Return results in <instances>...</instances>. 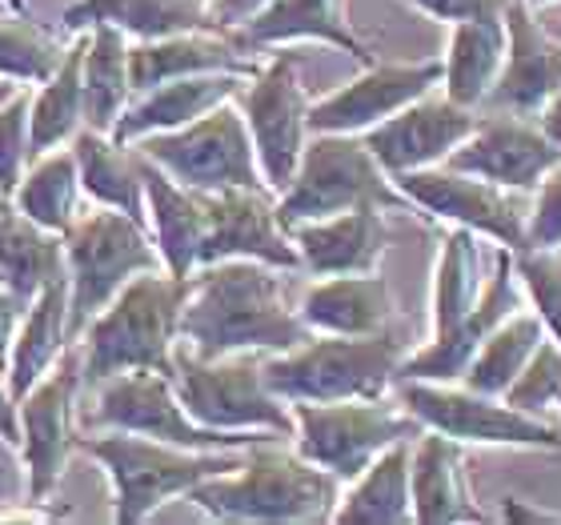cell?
Masks as SVG:
<instances>
[{"label":"cell","mask_w":561,"mask_h":525,"mask_svg":"<svg viewBox=\"0 0 561 525\" xmlns=\"http://www.w3.org/2000/svg\"><path fill=\"white\" fill-rule=\"evenodd\" d=\"M84 377L77 353L65 350L57 362L28 393L16 401L21 409V457H24V493L28 502L45 505L57 493V481L69 466L81 425H77V393Z\"/></svg>","instance_id":"obj_15"},{"label":"cell","mask_w":561,"mask_h":525,"mask_svg":"<svg viewBox=\"0 0 561 525\" xmlns=\"http://www.w3.org/2000/svg\"><path fill=\"white\" fill-rule=\"evenodd\" d=\"M65 261H69V338L77 341L84 326L129 285L137 273L164 269L161 253L137 217L121 209L77 217L65 233Z\"/></svg>","instance_id":"obj_9"},{"label":"cell","mask_w":561,"mask_h":525,"mask_svg":"<svg viewBox=\"0 0 561 525\" xmlns=\"http://www.w3.org/2000/svg\"><path fill=\"white\" fill-rule=\"evenodd\" d=\"M0 437L9 445H21V409L9 389V374L0 369Z\"/></svg>","instance_id":"obj_48"},{"label":"cell","mask_w":561,"mask_h":525,"mask_svg":"<svg viewBox=\"0 0 561 525\" xmlns=\"http://www.w3.org/2000/svg\"><path fill=\"white\" fill-rule=\"evenodd\" d=\"M28 301H21L12 289L0 285V369H9V353H12V338H16V326H21Z\"/></svg>","instance_id":"obj_46"},{"label":"cell","mask_w":561,"mask_h":525,"mask_svg":"<svg viewBox=\"0 0 561 525\" xmlns=\"http://www.w3.org/2000/svg\"><path fill=\"white\" fill-rule=\"evenodd\" d=\"M538 125H541V133H546V137H550L553 145L561 149V89L550 96V101H546V105H541Z\"/></svg>","instance_id":"obj_49"},{"label":"cell","mask_w":561,"mask_h":525,"mask_svg":"<svg viewBox=\"0 0 561 525\" xmlns=\"http://www.w3.org/2000/svg\"><path fill=\"white\" fill-rule=\"evenodd\" d=\"M522 305H526V297H522V281H517V269H514V249H497L493 277L485 281L478 309L469 317H461L454 329L430 338L425 350L405 353L398 381H461L469 362H473V353L481 350V341L490 338L493 329L502 326L514 309H522Z\"/></svg>","instance_id":"obj_20"},{"label":"cell","mask_w":561,"mask_h":525,"mask_svg":"<svg viewBox=\"0 0 561 525\" xmlns=\"http://www.w3.org/2000/svg\"><path fill=\"white\" fill-rule=\"evenodd\" d=\"M84 45H89V28L77 33L53 77L41 81V93L33 96V109H28V157L33 161L60 149L65 140L84 129Z\"/></svg>","instance_id":"obj_35"},{"label":"cell","mask_w":561,"mask_h":525,"mask_svg":"<svg viewBox=\"0 0 561 525\" xmlns=\"http://www.w3.org/2000/svg\"><path fill=\"white\" fill-rule=\"evenodd\" d=\"M478 109L454 105L445 93H425L362 137L369 152L381 161V169L389 176H398L413 173V169H430V164H445V157L478 129Z\"/></svg>","instance_id":"obj_19"},{"label":"cell","mask_w":561,"mask_h":525,"mask_svg":"<svg viewBox=\"0 0 561 525\" xmlns=\"http://www.w3.org/2000/svg\"><path fill=\"white\" fill-rule=\"evenodd\" d=\"M188 289H193V277H173L169 269L137 273L77 338L84 381L96 386L105 377L133 374V369H157L173 377V353Z\"/></svg>","instance_id":"obj_3"},{"label":"cell","mask_w":561,"mask_h":525,"mask_svg":"<svg viewBox=\"0 0 561 525\" xmlns=\"http://www.w3.org/2000/svg\"><path fill=\"white\" fill-rule=\"evenodd\" d=\"M289 237L301 253V269H309L313 277H341V273H374L393 241V229L386 221V209L365 205L321 221H297L289 225Z\"/></svg>","instance_id":"obj_24"},{"label":"cell","mask_w":561,"mask_h":525,"mask_svg":"<svg viewBox=\"0 0 561 525\" xmlns=\"http://www.w3.org/2000/svg\"><path fill=\"white\" fill-rule=\"evenodd\" d=\"M21 89H28V84H21V81H12V77H0V109L9 105L12 96L21 93Z\"/></svg>","instance_id":"obj_50"},{"label":"cell","mask_w":561,"mask_h":525,"mask_svg":"<svg viewBox=\"0 0 561 525\" xmlns=\"http://www.w3.org/2000/svg\"><path fill=\"white\" fill-rule=\"evenodd\" d=\"M410 442L389 445L374 457L362 478L350 481V493H341L333 522L337 525H405L413 522V490H410Z\"/></svg>","instance_id":"obj_34"},{"label":"cell","mask_w":561,"mask_h":525,"mask_svg":"<svg viewBox=\"0 0 561 525\" xmlns=\"http://www.w3.org/2000/svg\"><path fill=\"white\" fill-rule=\"evenodd\" d=\"M514 269L546 333L561 345V249H517Z\"/></svg>","instance_id":"obj_41"},{"label":"cell","mask_w":561,"mask_h":525,"mask_svg":"<svg viewBox=\"0 0 561 525\" xmlns=\"http://www.w3.org/2000/svg\"><path fill=\"white\" fill-rule=\"evenodd\" d=\"M365 205L386 213L410 209L362 133H309L297 173L277 193L280 225L289 229L297 221H321Z\"/></svg>","instance_id":"obj_6"},{"label":"cell","mask_w":561,"mask_h":525,"mask_svg":"<svg viewBox=\"0 0 561 525\" xmlns=\"http://www.w3.org/2000/svg\"><path fill=\"white\" fill-rule=\"evenodd\" d=\"M393 185L401 189V197L410 201V209L425 213L430 221L473 229L497 249H514V253L526 249L529 205L517 197L514 189H502L485 181V176L461 173V169H449V164L398 173Z\"/></svg>","instance_id":"obj_13"},{"label":"cell","mask_w":561,"mask_h":525,"mask_svg":"<svg viewBox=\"0 0 561 525\" xmlns=\"http://www.w3.org/2000/svg\"><path fill=\"white\" fill-rule=\"evenodd\" d=\"M309 105L313 101L305 96L297 53H277L270 65H261L257 77H249V89L237 93V109L245 113L249 137L257 149L261 176L273 193L289 185L301 164L309 140Z\"/></svg>","instance_id":"obj_14"},{"label":"cell","mask_w":561,"mask_h":525,"mask_svg":"<svg viewBox=\"0 0 561 525\" xmlns=\"http://www.w3.org/2000/svg\"><path fill=\"white\" fill-rule=\"evenodd\" d=\"M293 449L329 469L333 478H362L369 461L389 445L410 442L425 425L410 409L389 406L386 397H353V401H293Z\"/></svg>","instance_id":"obj_8"},{"label":"cell","mask_w":561,"mask_h":525,"mask_svg":"<svg viewBox=\"0 0 561 525\" xmlns=\"http://www.w3.org/2000/svg\"><path fill=\"white\" fill-rule=\"evenodd\" d=\"M505 401L514 409H522V413H534V418H541L546 409L558 406L561 397V345L553 338H546L534 350V357H529L526 365H522V374L514 377V386L505 389Z\"/></svg>","instance_id":"obj_42"},{"label":"cell","mask_w":561,"mask_h":525,"mask_svg":"<svg viewBox=\"0 0 561 525\" xmlns=\"http://www.w3.org/2000/svg\"><path fill=\"white\" fill-rule=\"evenodd\" d=\"M413 522L417 525H469L490 522L466 478V445L437 430L413 437L410 457Z\"/></svg>","instance_id":"obj_23"},{"label":"cell","mask_w":561,"mask_h":525,"mask_svg":"<svg viewBox=\"0 0 561 525\" xmlns=\"http://www.w3.org/2000/svg\"><path fill=\"white\" fill-rule=\"evenodd\" d=\"M405 362V341L393 329L341 338L313 333L289 353H265V381L280 401H353L386 397Z\"/></svg>","instance_id":"obj_5"},{"label":"cell","mask_w":561,"mask_h":525,"mask_svg":"<svg viewBox=\"0 0 561 525\" xmlns=\"http://www.w3.org/2000/svg\"><path fill=\"white\" fill-rule=\"evenodd\" d=\"M57 28L21 21V16H0V77H12L21 84H41L53 77V69L65 57Z\"/></svg>","instance_id":"obj_40"},{"label":"cell","mask_w":561,"mask_h":525,"mask_svg":"<svg viewBox=\"0 0 561 525\" xmlns=\"http://www.w3.org/2000/svg\"><path fill=\"white\" fill-rule=\"evenodd\" d=\"M413 9L433 16L442 24H457L469 21V16H485V12H505L510 0H410Z\"/></svg>","instance_id":"obj_45"},{"label":"cell","mask_w":561,"mask_h":525,"mask_svg":"<svg viewBox=\"0 0 561 525\" xmlns=\"http://www.w3.org/2000/svg\"><path fill=\"white\" fill-rule=\"evenodd\" d=\"M265 261L273 269H301V253L277 217V193L270 189H221L205 193V246L201 265L213 261Z\"/></svg>","instance_id":"obj_16"},{"label":"cell","mask_w":561,"mask_h":525,"mask_svg":"<svg viewBox=\"0 0 561 525\" xmlns=\"http://www.w3.org/2000/svg\"><path fill=\"white\" fill-rule=\"evenodd\" d=\"M233 36L245 53L285 48L297 45V41H321V45L350 53L362 65H377L374 45L362 41L353 21L345 16V0H270L245 24H237Z\"/></svg>","instance_id":"obj_22"},{"label":"cell","mask_w":561,"mask_h":525,"mask_svg":"<svg viewBox=\"0 0 561 525\" xmlns=\"http://www.w3.org/2000/svg\"><path fill=\"white\" fill-rule=\"evenodd\" d=\"M257 60L245 57L233 33L221 28H197V33H173L157 41H137L129 45V81L133 96L149 93L164 81L197 77V72H241L257 77Z\"/></svg>","instance_id":"obj_25"},{"label":"cell","mask_w":561,"mask_h":525,"mask_svg":"<svg viewBox=\"0 0 561 525\" xmlns=\"http://www.w3.org/2000/svg\"><path fill=\"white\" fill-rule=\"evenodd\" d=\"M558 406H561V397H558Z\"/></svg>","instance_id":"obj_53"},{"label":"cell","mask_w":561,"mask_h":525,"mask_svg":"<svg viewBox=\"0 0 561 525\" xmlns=\"http://www.w3.org/2000/svg\"><path fill=\"white\" fill-rule=\"evenodd\" d=\"M398 401L425 430L449 433L461 445H514L561 449V430L546 418L522 413L505 397L478 393L461 381H393Z\"/></svg>","instance_id":"obj_12"},{"label":"cell","mask_w":561,"mask_h":525,"mask_svg":"<svg viewBox=\"0 0 561 525\" xmlns=\"http://www.w3.org/2000/svg\"><path fill=\"white\" fill-rule=\"evenodd\" d=\"M261 4H270V0H209V12L221 33H233L237 24H245Z\"/></svg>","instance_id":"obj_47"},{"label":"cell","mask_w":561,"mask_h":525,"mask_svg":"<svg viewBox=\"0 0 561 525\" xmlns=\"http://www.w3.org/2000/svg\"><path fill=\"white\" fill-rule=\"evenodd\" d=\"M550 338L546 333V321L538 317L534 305H522L514 313L505 317L502 326L493 329L490 338L481 341V350L473 353V362H469L466 377H461V386L478 389V393H490V397H502L505 389L514 386V377L522 374V365L534 357L541 341Z\"/></svg>","instance_id":"obj_38"},{"label":"cell","mask_w":561,"mask_h":525,"mask_svg":"<svg viewBox=\"0 0 561 525\" xmlns=\"http://www.w3.org/2000/svg\"><path fill=\"white\" fill-rule=\"evenodd\" d=\"M28 109H33V84L21 89L9 105L0 109V197L16 193L28 157Z\"/></svg>","instance_id":"obj_43"},{"label":"cell","mask_w":561,"mask_h":525,"mask_svg":"<svg viewBox=\"0 0 561 525\" xmlns=\"http://www.w3.org/2000/svg\"><path fill=\"white\" fill-rule=\"evenodd\" d=\"M77 449L89 454L113 481V522H149L164 502L188 498L193 486L241 466L245 449H185L125 430H81Z\"/></svg>","instance_id":"obj_4"},{"label":"cell","mask_w":561,"mask_h":525,"mask_svg":"<svg viewBox=\"0 0 561 525\" xmlns=\"http://www.w3.org/2000/svg\"><path fill=\"white\" fill-rule=\"evenodd\" d=\"M445 77V60H398V65H365L362 77L341 84L337 93L309 105V133H369L398 109L433 93Z\"/></svg>","instance_id":"obj_17"},{"label":"cell","mask_w":561,"mask_h":525,"mask_svg":"<svg viewBox=\"0 0 561 525\" xmlns=\"http://www.w3.org/2000/svg\"><path fill=\"white\" fill-rule=\"evenodd\" d=\"M285 269L265 261H213L193 273L176 345L201 357L225 353H289L313 338L301 313L289 309Z\"/></svg>","instance_id":"obj_1"},{"label":"cell","mask_w":561,"mask_h":525,"mask_svg":"<svg viewBox=\"0 0 561 525\" xmlns=\"http://www.w3.org/2000/svg\"><path fill=\"white\" fill-rule=\"evenodd\" d=\"M129 101V33L117 24H93L84 45V129L113 133Z\"/></svg>","instance_id":"obj_36"},{"label":"cell","mask_w":561,"mask_h":525,"mask_svg":"<svg viewBox=\"0 0 561 525\" xmlns=\"http://www.w3.org/2000/svg\"><path fill=\"white\" fill-rule=\"evenodd\" d=\"M505 12H485V16H469V21L449 24V48H445V77L442 93L454 105L481 109L493 84L502 77L505 65Z\"/></svg>","instance_id":"obj_29"},{"label":"cell","mask_w":561,"mask_h":525,"mask_svg":"<svg viewBox=\"0 0 561 525\" xmlns=\"http://www.w3.org/2000/svg\"><path fill=\"white\" fill-rule=\"evenodd\" d=\"M93 24H117L133 41L217 28L209 0H72L60 12V33H84Z\"/></svg>","instance_id":"obj_30"},{"label":"cell","mask_w":561,"mask_h":525,"mask_svg":"<svg viewBox=\"0 0 561 525\" xmlns=\"http://www.w3.org/2000/svg\"><path fill=\"white\" fill-rule=\"evenodd\" d=\"M77 197H81V173H77V152L53 149L36 157L33 169L21 176V185L12 193V205L36 221L41 229L69 233L77 221Z\"/></svg>","instance_id":"obj_39"},{"label":"cell","mask_w":561,"mask_h":525,"mask_svg":"<svg viewBox=\"0 0 561 525\" xmlns=\"http://www.w3.org/2000/svg\"><path fill=\"white\" fill-rule=\"evenodd\" d=\"M173 386L201 425L229 433H277L293 437V409L265 381V353H201L176 345Z\"/></svg>","instance_id":"obj_7"},{"label":"cell","mask_w":561,"mask_h":525,"mask_svg":"<svg viewBox=\"0 0 561 525\" xmlns=\"http://www.w3.org/2000/svg\"><path fill=\"white\" fill-rule=\"evenodd\" d=\"M280 437L249 445L233 473L209 478L188 490V502L217 522L313 525L333 522L341 486L329 469L305 461L297 449H280Z\"/></svg>","instance_id":"obj_2"},{"label":"cell","mask_w":561,"mask_h":525,"mask_svg":"<svg viewBox=\"0 0 561 525\" xmlns=\"http://www.w3.org/2000/svg\"><path fill=\"white\" fill-rule=\"evenodd\" d=\"M445 164L485 176L514 193H534L541 176L550 173L553 164H561V149L541 133L538 121H526L517 113H490L445 157Z\"/></svg>","instance_id":"obj_18"},{"label":"cell","mask_w":561,"mask_h":525,"mask_svg":"<svg viewBox=\"0 0 561 525\" xmlns=\"http://www.w3.org/2000/svg\"><path fill=\"white\" fill-rule=\"evenodd\" d=\"M72 345L69 338V277L53 281L48 289H41L24 309L16 338H12L9 353V389L21 401L53 365L65 357V350Z\"/></svg>","instance_id":"obj_31"},{"label":"cell","mask_w":561,"mask_h":525,"mask_svg":"<svg viewBox=\"0 0 561 525\" xmlns=\"http://www.w3.org/2000/svg\"><path fill=\"white\" fill-rule=\"evenodd\" d=\"M526 4H529L534 12H538V9H550V4H558V0H526Z\"/></svg>","instance_id":"obj_51"},{"label":"cell","mask_w":561,"mask_h":525,"mask_svg":"<svg viewBox=\"0 0 561 525\" xmlns=\"http://www.w3.org/2000/svg\"><path fill=\"white\" fill-rule=\"evenodd\" d=\"M140 176H145V205H149L152 246L161 253V265L173 277H193L205 246V193L176 185L149 157H140Z\"/></svg>","instance_id":"obj_28"},{"label":"cell","mask_w":561,"mask_h":525,"mask_svg":"<svg viewBox=\"0 0 561 525\" xmlns=\"http://www.w3.org/2000/svg\"><path fill=\"white\" fill-rule=\"evenodd\" d=\"M526 249H561V164H553L534 189L526 217Z\"/></svg>","instance_id":"obj_44"},{"label":"cell","mask_w":561,"mask_h":525,"mask_svg":"<svg viewBox=\"0 0 561 525\" xmlns=\"http://www.w3.org/2000/svg\"><path fill=\"white\" fill-rule=\"evenodd\" d=\"M485 281L490 277H481V237L454 225L442 237V253L433 269V338L478 309Z\"/></svg>","instance_id":"obj_37"},{"label":"cell","mask_w":561,"mask_h":525,"mask_svg":"<svg viewBox=\"0 0 561 525\" xmlns=\"http://www.w3.org/2000/svg\"><path fill=\"white\" fill-rule=\"evenodd\" d=\"M245 81L249 77H241V72H197V77L164 81L149 93L133 96L108 137L117 145H137L140 137H152V133L181 129V125L205 117L225 101H237Z\"/></svg>","instance_id":"obj_26"},{"label":"cell","mask_w":561,"mask_h":525,"mask_svg":"<svg viewBox=\"0 0 561 525\" xmlns=\"http://www.w3.org/2000/svg\"><path fill=\"white\" fill-rule=\"evenodd\" d=\"M9 205H12V201H9V197H0V209H9Z\"/></svg>","instance_id":"obj_52"},{"label":"cell","mask_w":561,"mask_h":525,"mask_svg":"<svg viewBox=\"0 0 561 525\" xmlns=\"http://www.w3.org/2000/svg\"><path fill=\"white\" fill-rule=\"evenodd\" d=\"M77 152V173L81 189L96 205L121 209L137 217L140 225L149 221V205H145V176H140V152L133 145H117L108 133L81 129L72 137Z\"/></svg>","instance_id":"obj_33"},{"label":"cell","mask_w":561,"mask_h":525,"mask_svg":"<svg viewBox=\"0 0 561 525\" xmlns=\"http://www.w3.org/2000/svg\"><path fill=\"white\" fill-rule=\"evenodd\" d=\"M301 321L313 333H341V338H365L393 329L398 301L381 273H341V277H321L305 289L297 305Z\"/></svg>","instance_id":"obj_27"},{"label":"cell","mask_w":561,"mask_h":525,"mask_svg":"<svg viewBox=\"0 0 561 525\" xmlns=\"http://www.w3.org/2000/svg\"><path fill=\"white\" fill-rule=\"evenodd\" d=\"M69 277L65 237L28 221L16 205L0 209V285L21 301H33L53 281Z\"/></svg>","instance_id":"obj_32"},{"label":"cell","mask_w":561,"mask_h":525,"mask_svg":"<svg viewBox=\"0 0 561 525\" xmlns=\"http://www.w3.org/2000/svg\"><path fill=\"white\" fill-rule=\"evenodd\" d=\"M133 149L149 157L157 169L173 176L176 185L197 193H221V189H270L261 176L257 149L249 137L245 113L225 101L205 117L188 121L181 129L140 137ZM273 193V189H270Z\"/></svg>","instance_id":"obj_10"},{"label":"cell","mask_w":561,"mask_h":525,"mask_svg":"<svg viewBox=\"0 0 561 525\" xmlns=\"http://www.w3.org/2000/svg\"><path fill=\"white\" fill-rule=\"evenodd\" d=\"M81 430H125L185 449H249L277 437V433H229L201 425L176 393L173 377L157 369H133L96 381V401L84 413Z\"/></svg>","instance_id":"obj_11"},{"label":"cell","mask_w":561,"mask_h":525,"mask_svg":"<svg viewBox=\"0 0 561 525\" xmlns=\"http://www.w3.org/2000/svg\"><path fill=\"white\" fill-rule=\"evenodd\" d=\"M505 65L481 109L493 113H517V117H538L541 105L561 89V41L538 24L526 0L505 4Z\"/></svg>","instance_id":"obj_21"}]
</instances>
